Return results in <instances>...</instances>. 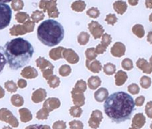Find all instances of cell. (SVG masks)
<instances>
[{
  "mask_svg": "<svg viewBox=\"0 0 152 129\" xmlns=\"http://www.w3.org/2000/svg\"><path fill=\"white\" fill-rule=\"evenodd\" d=\"M149 21L152 22V13L150 15V17H149Z\"/></svg>",
  "mask_w": 152,
  "mask_h": 129,
  "instance_id": "28",
  "label": "cell"
},
{
  "mask_svg": "<svg viewBox=\"0 0 152 129\" xmlns=\"http://www.w3.org/2000/svg\"><path fill=\"white\" fill-rule=\"evenodd\" d=\"M66 122L63 121H58L53 123V129H66Z\"/></svg>",
  "mask_w": 152,
  "mask_h": 129,
  "instance_id": "15",
  "label": "cell"
},
{
  "mask_svg": "<svg viewBox=\"0 0 152 129\" xmlns=\"http://www.w3.org/2000/svg\"><path fill=\"white\" fill-rule=\"evenodd\" d=\"M133 97L126 92H115L107 97L104 109L105 114L113 122L120 123L129 120L134 109Z\"/></svg>",
  "mask_w": 152,
  "mask_h": 129,
  "instance_id": "1",
  "label": "cell"
},
{
  "mask_svg": "<svg viewBox=\"0 0 152 129\" xmlns=\"http://www.w3.org/2000/svg\"><path fill=\"white\" fill-rule=\"evenodd\" d=\"M12 0H0V2L3 3H8L10 2Z\"/></svg>",
  "mask_w": 152,
  "mask_h": 129,
  "instance_id": "26",
  "label": "cell"
},
{
  "mask_svg": "<svg viewBox=\"0 0 152 129\" xmlns=\"http://www.w3.org/2000/svg\"><path fill=\"white\" fill-rule=\"evenodd\" d=\"M102 119V114L101 112L99 111L93 112L88 122L89 127L92 129H97L99 128Z\"/></svg>",
  "mask_w": 152,
  "mask_h": 129,
  "instance_id": "6",
  "label": "cell"
},
{
  "mask_svg": "<svg viewBox=\"0 0 152 129\" xmlns=\"http://www.w3.org/2000/svg\"><path fill=\"white\" fill-rule=\"evenodd\" d=\"M139 87L136 84L133 83L128 87L129 91L133 95L138 94L139 91Z\"/></svg>",
  "mask_w": 152,
  "mask_h": 129,
  "instance_id": "18",
  "label": "cell"
},
{
  "mask_svg": "<svg viewBox=\"0 0 152 129\" xmlns=\"http://www.w3.org/2000/svg\"><path fill=\"white\" fill-rule=\"evenodd\" d=\"M0 120L9 123L13 128H18L19 126L17 119L12 115L11 113L6 110L0 111Z\"/></svg>",
  "mask_w": 152,
  "mask_h": 129,
  "instance_id": "5",
  "label": "cell"
},
{
  "mask_svg": "<svg viewBox=\"0 0 152 129\" xmlns=\"http://www.w3.org/2000/svg\"><path fill=\"white\" fill-rule=\"evenodd\" d=\"M151 84V78L148 76H144L141 78L140 80V85L142 87L147 89L150 87Z\"/></svg>",
  "mask_w": 152,
  "mask_h": 129,
  "instance_id": "12",
  "label": "cell"
},
{
  "mask_svg": "<svg viewBox=\"0 0 152 129\" xmlns=\"http://www.w3.org/2000/svg\"><path fill=\"white\" fill-rule=\"evenodd\" d=\"M7 63L4 48L0 45V74L2 72L4 68Z\"/></svg>",
  "mask_w": 152,
  "mask_h": 129,
  "instance_id": "11",
  "label": "cell"
},
{
  "mask_svg": "<svg viewBox=\"0 0 152 129\" xmlns=\"http://www.w3.org/2000/svg\"><path fill=\"white\" fill-rule=\"evenodd\" d=\"M2 129H13L12 128H10V126H7V127H6V126H4V127Z\"/></svg>",
  "mask_w": 152,
  "mask_h": 129,
  "instance_id": "27",
  "label": "cell"
},
{
  "mask_svg": "<svg viewBox=\"0 0 152 129\" xmlns=\"http://www.w3.org/2000/svg\"><path fill=\"white\" fill-rule=\"evenodd\" d=\"M137 66L144 73L151 74L152 73V65L144 59H138L136 62Z\"/></svg>",
  "mask_w": 152,
  "mask_h": 129,
  "instance_id": "7",
  "label": "cell"
},
{
  "mask_svg": "<svg viewBox=\"0 0 152 129\" xmlns=\"http://www.w3.org/2000/svg\"><path fill=\"white\" fill-rule=\"evenodd\" d=\"M147 41L152 44V31H150L147 35Z\"/></svg>",
  "mask_w": 152,
  "mask_h": 129,
  "instance_id": "24",
  "label": "cell"
},
{
  "mask_svg": "<svg viewBox=\"0 0 152 129\" xmlns=\"http://www.w3.org/2000/svg\"><path fill=\"white\" fill-rule=\"evenodd\" d=\"M139 0H129V3L132 6H136L138 3Z\"/></svg>",
  "mask_w": 152,
  "mask_h": 129,
  "instance_id": "23",
  "label": "cell"
},
{
  "mask_svg": "<svg viewBox=\"0 0 152 129\" xmlns=\"http://www.w3.org/2000/svg\"><path fill=\"white\" fill-rule=\"evenodd\" d=\"M64 36L63 26L53 19L44 21L37 28V38L43 44L49 47L56 46L60 43Z\"/></svg>",
  "mask_w": 152,
  "mask_h": 129,
  "instance_id": "3",
  "label": "cell"
},
{
  "mask_svg": "<svg viewBox=\"0 0 152 129\" xmlns=\"http://www.w3.org/2000/svg\"><path fill=\"white\" fill-rule=\"evenodd\" d=\"M132 31L138 38H142L145 34L144 27L140 24H136L132 28Z\"/></svg>",
  "mask_w": 152,
  "mask_h": 129,
  "instance_id": "10",
  "label": "cell"
},
{
  "mask_svg": "<svg viewBox=\"0 0 152 129\" xmlns=\"http://www.w3.org/2000/svg\"><path fill=\"white\" fill-rule=\"evenodd\" d=\"M145 4L146 8L152 9V0H145Z\"/></svg>",
  "mask_w": 152,
  "mask_h": 129,
  "instance_id": "21",
  "label": "cell"
},
{
  "mask_svg": "<svg viewBox=\"0 0 152 129\" xmlns=\"http://www.w3.org/2000/svg\"><path fill=\"white\" fill-rule=\"evenodd\" d=\"M12 17V11L10 5L0 2V30L10 25Z\"/></svg>",
  "mask_w": 152,
  "mask_h": 129,
  "instance_id": "4",
  "label": "cell"
},
{
  "mask_svg": "<svg viewBox=\"0 0 152 129\" xmlns=\"http://www.w3.org/2000/svg\"><path fill=\"white\" fill-rule=\"evenodd\" d=\"M40 129H51L50 126L48 125H40Z\"/></svg>",
  "mask_w": 152,
  "mask_h": 129,
  "instance_id": "25",
  "label": "cell"
},
{
  "mask_svg": "<svg viewBox=\"0 0 152 129\" xmlns=\"http://www.w3.org/2000/svg\"><path fill=\"white\" fill-rule=\"evenodd\" d=\"M127 78L126 73L121 71L119 73L118 82V85H122L123 83H125Z\"/></svg>",
  "mask_w": 152,
  "mask_h": 129,
  "instance_id": "16",
  "label": "cell"
},
{
  "mask_svg": "<svg viewBox=\"0 0 152 129\" xmlns=\"http://www.w3.org/2000/svg\"><path fill=\"white\" fill-rule=\"evenodd\" d=\"M49 114L47 112H45L44 111H40L37 114L36 118L39 120L47 119Z\"/></svg>",
  "mask_w": 152,
  "mask_h": 129,
  "instance_id": "19",
  "label": "cell"
},
{
  "mask_svg": "<svg viewBox=\"0 0 152 129\" xmlns=\"http://www.w3.org/2000/svg\"><path fill=\"white\" fill-rule=\"evenodd\" d=\"M25 129H40V125H32L26 127Z\"/></svg>",
  "mask_w": 152,
  "mask_h": 129,
  "instance_id": "22",
  "label": "cell"
},
{
  "mask_svg": "<svg viewBox=\"0 0 152 129\" xmlns=\"http://www.w3.org/2000/svg\"><path fill=\"white\" fill-rule=\"evenodd\" d=\"M20 119L22 122L26 123L32 119V115L29 111L26 109L20 110Z\"/></svg>",
  "mask_w": 152,
  "mask_h": 129,
  "instance_id": "9",
  "label": "cell"
},
{
  "mask_svg": "<svg viewBox=\"0 0 152 129\" xmlns=\"http://www.w3.org/2000/svg\"><path fill=\"white\" fill-rule=\"evenodd\" d=\"M122 67L127 70H130L134 67L132 61L129 59H126L123 60L122 63Z\"/></svg>",
  "mask_w": 152,
  "mask_h": 129,
  "instance_id": "14",
  "label": "cell"
},
{
  "mask_svg": "<svg viewBox=\"0 0 152 129\" xmlns=\"http://www.w3.org/2000/svg\"><path fill=\"white\" fill-rule=\"evenodd\" d=\"M145 98L143 96H140L137 98L136 100L135 104L137 106H141L143 103Z\"/></svg>",
  "mask_w": 152,
  "mask_h": 129,
  "instance_id": "20",
  "label": "cell"
},
{
  "mask_svg": "<svg viewBox=\"0 0 152 129\" xmlns=\"http://www.w3.org/2000/svg\"><path fill=\"white\" fill-rule=\"evenodd\" d=\"M70 129H83L84 125L80 121L74 120L69 122Z\"/></svg>",
  "mask_w": 152,
  "mask_h": 129,
  "instance_id": "13",
  "label": "cell"
},
{
  "mask_svg": "<svg viewBox=\"0 0 152 129\" xmlns=\"http://www.w3.org/2000/svg\"><path fill=\"white\" fill-rule=\"evenodd\" d=\"M4 48L7 63L9 67L14 70H19L28 64L34 52L32 44L22 37L8 41Z\"/></svg>",
  "mask_w": 152,
  "mask_h": 129,
  "instance_id": "2",
  "label": "cell"
},
{
  "mask_svg": "<svg viewBox=\"0 0 152 129\" xmlns=\"http://www.w3.org/2000/svg\"><path fill=\"white\" fill-rule=\"evenodd\" d=\"M150 63L152 65V56L151 57V58L150 59Z\"/></svg>",
  "mask_w": 152,
  "mask_h": 129,
  "instance_id": "29",
  "label": "cell"
},
{
  "mask_svg": "<svg viewBox=\"0 0 152 129\" xmlns=\"http://www.w3.org/2000/svg\"><path fill=\"white\" fill-rule=\"evenodd\" d=\"M108 92L106 89L101 88L96 92L95 97L99 102H102L108 97Z\"/></svg>",
  "mask_w": 152,
  "mask_h": 129,
  "instance_id": "8",
  "label": "cell"
},
{
  "mask_svg": "<svg viewBox=\"0 0 152 129\" xmlns=\"http://www.w3.org/2000/svg\"><path fill=\"white\" fill-rule=\"evenodd\" d=\"M70 114L74 117L79 118L82 113V110L80 108L73 107L70 109Z\"/></svg>",
  "mask_w": 152,
  "mask_h": 129,
  "instance_id": "17",
  "label": "cell"
}]
</instances>
